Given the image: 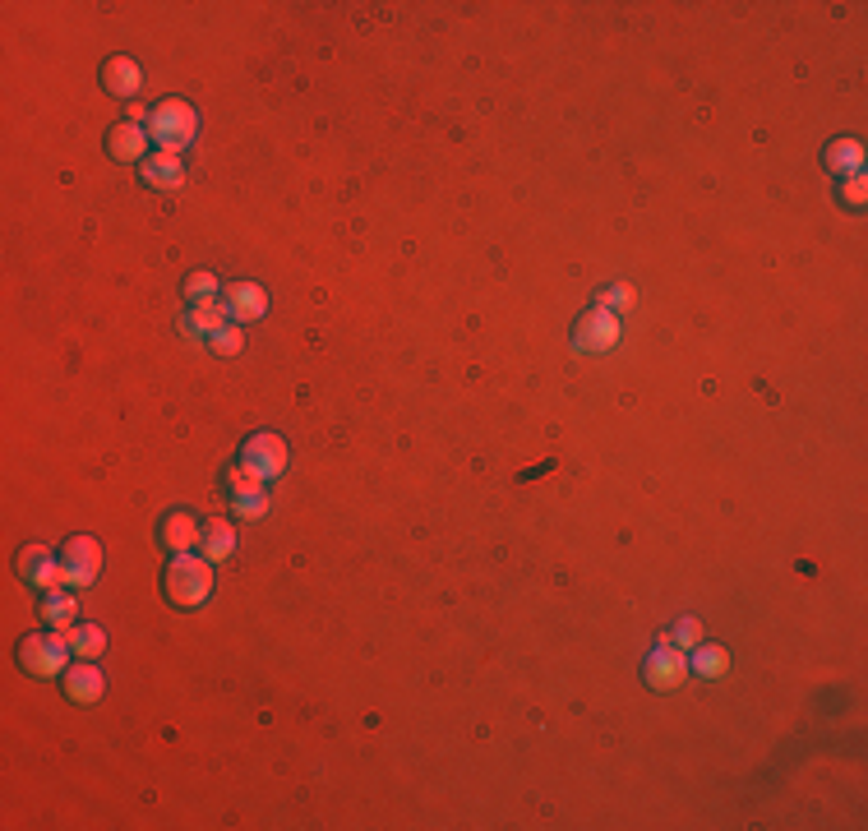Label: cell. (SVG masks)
<instances>
[{"instance_id": "6da1fadb", "label": "cell", "mask_w": 868, "mask_h": 831, "mask_svg": "<svg viewBox=\"0 0 868 831\" xmlns=\"http://www.w3.org/2000/svg\"><path fill=\"white\" fill-rule=\"evenodd\" d=\"M194 134H199V116H194V107L181 102V97H167V102H157L148 111V139H157L162 153H181Z\"/></svg>"}, {"instance_id": "7a4b0ae2", "label": "cell", "mask_w": 868, "mask_h": 831, "mask_svg": "<svg viewBox=\"0 0 868 831\" xmlns=\"http://www.w3.org/2000/svg\"><path fill=\"white\" fill-rule=\"evenodd\" d=\"M213 591V564L208 559H194V554H176V564L167 568V596L181 610H194V605L208 601Z\"/></svg>"}, {"instance_id": "3957f363", "label": "cell", "mask_w": 868, "mask_h": 831, "mask_svg": "<svg viewBox=\"0 0 868 831\" xmlns=\"http://www.w3.org/2000/svg\"><path fill=\"white\" fill-rule=\"evenodd\" d=\"M65 661H70V638H51V633H28L19 642V665H24L33 679H56L65 675Z\"/></svg>"}, {"instance_id": "277c9868", "label": "cell", "mask_w": 868, "mask_h": 831, "mask_svg": "<svg viewBox=\"0 0 868 831\" xmlns=\"http://www.w3.org/2000/svg\"><path fill=\"white\" fill-rule=\"evenodd\" d=\"M241 467L254 471L259 481H278L287 471V439L282 434H250L241 448Z\"/></svg>"}, {"instance_id": "5b68a950", "label": "cell", "mask_w": 868, "mask_h": 831, "mask_svg": "<svg viewBox=\"0 0 868 831\" xmlns=\"http://www.w3.org/2000/svg\"><path fill=\"white\" fill-rule=\"evenodd\" d=\"M97 573H102V541H93V536L65 541V550H61V582L65 587H88V582H97Z\"/></svg>"}, {"instance_id": "8992f818", "label": "cell", "mask_w": 868, "mask_h": 831, "mask_svg": "<svg viewBox=\"0 0 868 831\" xmlns=\"http://www.w3.org/2000/svg\"><path fill=\"white\" fill-rule=\"evenodd\" d=\"M573 347L578 351H591V356H601V351H610V347H619V314H610V310H587L578 319V333H573Z\"/></svg>"}, {"instance_id": "52a82bcc", "label": "cell", "mask_w": 868, "mask_h": 831, "mask_svg": "<svg viewBox=\"0 0 868 831\" xmlns=\"http://www.w3.org/2000/svg\"><path fill=\"white\" fill-rule=\"evenodd\" d=\"M642 679H647L651 688H679L688 679L684 647H675V642H661V647L647 656V665H642Z\"/></svg>"}, {"instance_id": "ba28073f", "label": "cell", "mask_w": 868, "mask_h": 831, "mask_svg": "<svg viewBox=\"0 0 868 831\" xmlns=\"http://www.w3.org/2000/svg\"><path fill=\"white\" fill-rule=\"evenodd\" d=\"M19 578L42 591H56V582H61V554H51L47 545H24L19 550Z\"/></svg>"}, {"instance_id": "9c48e42d", "label": "cell", "mask_w": 868, "mask_h": 831, "mask_svg": "<svg viewBox=\"0 0 868 831\" xmlns=\"http://www.w3.org/2000/svg\"><path fill=\"white\" fill-rule=\"evenodd\" d=\"M222 305H227V314L236 324H250V319H264L268 296H264V287H254V282H231V287L222 291Z\"/></svg>"}, {"instance_id": "30bf717a", "label": "cell", "mask_w": 868, "mask_h": 831, "mask_svg": "<svg viewBox=\"0 0 868 831\" xmlns=\"http://www.w3.org/2000/svg\"><path fill=\"white\" fill-rule=\"evenodd\" d=\"M107 148L116 162H144L148 157V130L144 125H134V121H121L116 130L107 134Z\"/></svg>"}, {"instance_id": "8fae6325", "label": "cell", "mask_w": 868, "mask_h": 831, "mask_svg": "<svg viewBox=\"0 0 868 831\" xmlns=\"http://www.w3.org/2000/svg\"><path fill=\"white\" fill-rule=\"evenodd\" d=\"M102 84H107V93H116V97H134L144 88V70H139L130 56H111V61L102 65Z\"/></svg>"}, {"instance_id": "7c38bea8", "label": "cell", "mask_w": 868, "mask_h": 831, "mask_svg": "<svg viewBox=\"0 0 868 831\" xmlns=\"http://www.w3.org/2000/svg\"><path fill=\"white\" fill-rule=\"evenodd\" d=\"M139 171H144V181L153 185V190H176V185L185 181V167L176 153H148L144 162H139Z\"/></svg>"}, {"instance_id": "4fadbf2b", "label": "cell", "mask_w": 868, "mask_h": 831, "mask_svg": "<svg viewBox=\"0 0 868 831\" xmlns=\"http://www.w3.org/2000/svg\"><path fill=\"white\" fill-rule=\"evenodd\" d=\"M65 693L74 702H97L107 693V679H102L97 665H74V670H65Z\"/></svg>"}, {"instance_id": "5bb4252c", "label": "cell", "mask_w": 868, "mask_h": 831, "mask_svg": "<svg viewBox=\"0 0 868 831\" xmlns=\"http://www.w3.org/2000/svg\"><path fill=\"white\" fill-rule=\"evenodd\" d=\"M227 305L222 301H199L190 314H185V333H194V338H213L217 328H227Z\"/></svg>"}, {"instance_id": "9a60e30c", "label": "cell", "mask_w": 868, "mask_h": 831, "mask_svg": "<svg viewBox=\"0 0 868 831\" xmlns=\"http://www.w3.org/2000/svg\"><path fill=\"white\" fill-rule=\"evenodd\" d=\"M693 675H702V679H721L725 670H730V651L725 647H716V642H698L693 647V665H688Z\"/></svg>"}, {"instance_id": "2e32d148", "label": "cell", "mask_w": 868, "mask_h": 831, "mask_svg": "<svg viewBox=\"0 0 868 831\" xmlns=\"http://www.w3.org/2000/svg\"><path fill=\"white\" fill-rule=\"evenodd\" d=\"M231 554H236V527H231V522H208L204 559L208 564H222V559H231Z\"/></svg>"}, {"instance_id": "e0dca14e", "label": "cell", "mask_w": 868, "mask_h": 831, "mask_svg": "<svg viewBox=\"0 0 868 831\" xmlns=\"http://www.w3.org/2000/svg\"><path fill=\"white\" fill-rule=\"evenodd\" d=\"M162 541H167V550L185 554L194 541H199V522H194L190 513H171V518L162 522Z\"/></svg>"}, {"instance_id": "ac0fdd59", "label": "cell", "mask_w": 868, "mask_h": 831, "mask_svg": "<svg viewBox=\"0 0 868 831\" xmlns=\"http://www.w3.org/2000/svg\"><path fill=\"white\" fill-rule=\"evenodd\" d=\"M827 167H832L836 176H859V171H864V144H855V139L832 144L827 148Z\"/></svg>"}, {"instance_id": "d6986e66", "label": "cell", "mask_w": 868, "mask_h": 831, "mask_svg": "<svg viewBox=\"0 0 868 831\" xmlns=\"http://www.w3.org/2000/svg\"><path fill=\"white\" fill-rule=\"evenodd\" d=\"M65 638H70V651H79V656H102L107 651V633L97 624H74V628H65Z\"/></svg>"}, {"instance_id": "ffe728a7", "label": "cell", "mask_w": 868, "mask_h": 831, "mask_svg": "<svg viewBox=\"0 0 868 831\" xmlns=\"http://www.w3.org/2000/svg\"><path fill=\"white\" fill-rule=\"evenodd\" d=\"M42 619L56 628H74V601L61 596V591H47V596H42Z\"/></svg>"}, {"instance_id": "44dd1931", "label": "cell", "mask_w": 868, "mask_h": 831, "mask_svg": "<svg viewBox=\"0 0 868 831\" xmlns=\"http://www.w3.org/2000/svg\"><path fill=\"white\" fill-rule=\"evenodd\" d=\"M227 485H231V494H236V499H254V494H264V481H259L254 471H245V467H231L227 471Z\"/></svg>"}, {"instance_id": "7402d4cb", "label": "cell", "mask_w": 868, "mask_h": 831, "mask_svg": "<svg viewBox=\"0 0 868 831\" xmlns=\"http://www.w3.org/2000/svg\"><path fill=\"white\" fill-rule=\"evenodd\" d=\"M601 310H610V314H628L633 310V287H628V282H615V287H605L601 291Z\"/></svg>"}, {"instance_id": "603a6c76", "label": "cell", "mask_w": 868, "mask_h": 831, "mask_svg": "<svg viewBox=\"0 0 868 831\" xmlns=\"http://www.w3.org/2000/svg\"><path fill=\"white\" fill-rule=\"evenodd\" d=\"M208 347H213L217 356H236V351L245 347V338H241V328H231V324H227V328H217L213 338H208Z\"/></svg>"}, {"instance_id": "cb8c5ba5", "label": "cell", "mask_w": 868, "mask_h": 831, "mask_svg": "<svg viewBox=\"0 0 868 831\" xmlns=\"http://www.w3.org/2000/svg\"><path fill=\"white\" fill-rule=\"evenodd\" d=\"M665 642H675V647H698V642H702V624H698V619H679L675 633H665Z\"/></svg>"}, {"instance_id": "d4e9b609", "label": "cell", "mask_w": 868, "mask_h": 831, "mask_svg": "<svg viewBox=\"0 0 868 831\" xmlns=\"http://www.w3.org/2000/svg\"><path fill=\"white\" fill-rule=\"evenodd\" d=\"M213 291H217V277H213V273H194L190 282H185V296H190L194 305H199V301H213Z\"/></svg>"}, {"instance_id": "484cf974", "label": "cell", "mask_w": 868, "mask_h": 831, "mask_svg": "<svg viewBox=\"0 0 868 831\" xmlns=\"http://www.w3.org/2000/svg\"><path fill=\"white\" fill-rule=\"evenodd\" d=\"M236 513H241V518H264L268 499H264V494H254V499H236Z\"/></svg>"}, {"instance_id": "4316f807", "label": "cell", "mask_w": 868, "mask_h": 831, "mask_svg": "<svg viewBox=\"0 0 868 831\" xmlns=\"http://www.w3.org/2000/svg\"><path fill=\"white\" fill-rule=\"evenodd\" d=\"M845 204H864V176H850V181H845Z\"/></svg>"}]
</instances>
